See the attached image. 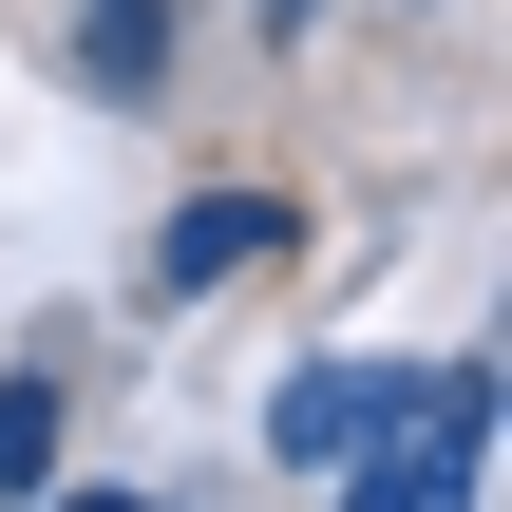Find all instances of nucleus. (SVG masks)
<instances>
[{"mask_svg": "<svg viewBox=\"0 0 512 512\" xmlns=\"http://www.w3.org/2000/svg\"><path fill=\"white\" fill-rule=\"evenodd\" d=\"M76 57H95V95H152L171 76V0H76Z\"/></svg>", "mask_w": 512, "mask_h": 512, "instance_id": "7ed1b4c3", "label": "nucleus"}, {"mask_svg": "<svg viewBox=\"0 0 512 512\" xmlns=\"http://www.w3.org/2000/svg\"><path fill=\"white\" fill-rule=\"evenodd\" d=\"M266 247H285V190H190L171 247H152V304H209V285H247Z\"/></svg>", "mask_w": 512, "mask_h": 512, "instance_id": "f257e3e1", "label": "nucleus"}, {"mask_svg": "<svg viewBox=\"0 0 512 512\" xmlns=\"http://www.w3.org/2000/svg\"><path fill=\"white\" fill-rule=\"evenodd\" d=\"M57 512H133V494H57Z\"/></svg>", "mask_w": 512, "mask_h": 512, "instance_id": "39448f33", "label": "nucleus"}, {"mask_svg": "<svg viewBox=\"0 0 512 512\" xmlns=\"http://www.w3.org/2000/svg\"><path fill=\"white\" fill-rule=\"evenodd\" d=\"M399 399H418V380H380V361H304V380L266 399V437H285V456H361V437H399Z\"/></svg>", "mask_w": 512, "mask_h": 512, "instance_id": "f03ea898", "label": "nucleus"}, {"mask_svg": "<svg viewBox=\"0 0 512 512\" xmlns=\"http://www.w3.org/2000/svg\"><path fill=\"white\" fill-rule=\"evenodd\" d=\"M57 475V380H0V494Z\"/></svg>", "mask_w": 512, "mask_h": 512, "instance_id": "20e7f679", "label": "nucleus"}]
</instances>
